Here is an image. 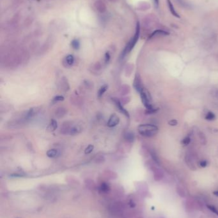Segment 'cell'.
Masks as SVG:
<instances>
[{
    "mask_svg": "<svg viewBox=\"0 0 218 218\" xmlns=\"http://www.w3.org/2000/svg\"><path fill=\"white\" fill-rule=\"evenodd\" d=\"M124 137L125 140H127L128 142H133L134 140H135V135H134V134L131 132H127L125 133Z\"/></svg>",
    "mask_w": 218,
    "mask_h": 218,
    "instance_id": "e0dca14e",
    "label": "cell"
},
{
    "mask_svg": "<svg viewBox=\"0 0 218 218\" xmlns=\"http://www.w3.org/2000/svg\"><path fill=\"white\" fill-rule=\"evenodd\" d=\"M94 146L93 145H89L85 149V153L86 154H89L92 152V151L94 150Z\"/></svg>",
    "mask_w": 218,
    "mask_h": 218,
    "instance_id": "7402d4cb",
    "label": "cell"
},
{
    "mask_svg": "<svg viewBox=\"0 0 218 218\" xmlns=\"http://www.w3.org/2000/svg\"><path fill=\"white\" fill-rule=\"evenodd\" d=\"M108 1H110L111 2H116V1H118V0H108Z\"/></svg>",
    "mask_w": 218,
    "mask_h": 218,
    "instance_id": "1f68e13d",
    "label": "cell"
},
{
    "mask_svg": "<svg viewBox=\"0 0 218 218\" xmlns=\"http://www.w3.org/2000/svg\"><path fill=\"white\" fill-rule=\"evenodd\" d=\"M170 33L167 31H165L164 30H161V29H157L153 31L152 34L150 35L149 38H152L153 37H155V36H166V35H169Z\"/></svg>",
    "mask_w": 218,
    "mask_h": 218,
    "instance_id": "ba28073f",
    "label": "cell"
},
{
    "mask_svg": "<svg viewBox=\"0 0 218 218\" xmlns=\"http://www.w3.org/2000/svg\"><path fill=\"white\" fill-rule=\"evenodd\" d=\"M213 194H214V195H216V197H218V190H217V191H214V192H213Z\"/></svg>",
    "mask_w": 218,
    "mask_h": 218,
    "instance_id": "4dcf8cb0",
    "label": "cell"
},
{
    "mask_svg": "<svg viewBox=\"0 0 218 218\" xmlns=\"http://www.w3.org/2000/svg\"><path fill=\"white\" fill-rule=\"evenodd\" d=\"M190 142H191V138H190L189 136H187V137L184 138L183 140H182V143L184 145H188Z\"/></svg>",
    "mask_w": 218,
    "mask_h": 218,
    "instance_id": "484cf974",
    "label": "cell"
},
{
    "mask_svg": "<svg viewBox=\"0 0 218 218\" xmlns=\"http://www.w3.org/2000/svg\"><path fill=\"white\" fill-rule=\"evenodd\" d=\"M65 61H66V63L69 66H72L74 63V56H72L71 54L67 56V57L65 58Z\"/></svg>",
    "mask_w": 218,
    "mask_h": 218,
    "instance_id": "2e32d148",
    "label": "cell"
},
{
    "mask_svg": "<svg viewBox=\"0 0 218 218\" xmlns=\"http://www.w3.org/2000/svg\"><path fill=\"white\" fill-rule=\"evenodd\" d=\"M177 124H178V122L177 120L175 119H172L168 122V124L170 126H175L177 125Z\"/></svg>",
    "mask_w": 218,
    "mask_h": 218,
    "instance_id": "4316f807",
    "label": "cell"
},
{
    "mask_svg": "<svg viewBox=\"0 0 218 218\" xmlns=\"http://www.w3.org/2000/svg\"><path fill=\"white\" fill-rule=\"evenodd\" d=\"M130 92V88L128 86H124L121 88V94H126Z\"/></svg>",
    "mask_w": 218,
    "mask_h": 218,
    "instance_id": "44dd1931",
    "label": "cell"
},
{
    "mask_svg": "<svg viewBox=\"0 0 218 218\" xmlns=\"http://www.w3.org/2000/svg\"><path fill=\"white\" fill-rule=\"evenodd\" d=\"M71 45L75 50H78L80 47V43L78 40H74L72 41Z\"/></svg>",
    "mask_w": 218,
    "mask_h": 218,
    "instance_id": "ffe728a7",
    "label": "cell"
},
{
    "mask_svg": "<svg viewBox=\"0 0 218 218\" xmlns=\"http://www.w3.org/2000/svg\"><path fill=\"white\" fill-rule=\"evenodd\" d=\"M139 94H140V97L142 103H143L145 107L147 108V110H151V109L153 108L152 104L150 103L151 96L149 92L148 91L147 89H144Z\"/></svg>",
    "mask_w": 218,
    "mask_h": 218,
    "instance_id": "3957f363",
    "label": "cell"
},
{
    "mask_svg": "<svg viewBox=\"0 0 218 218\" xmlns=\"http://www.w3.org/2000/svg\"><path fill=\"white\" fill-rule=\"evenodd\" d=\"M47 156H48L49 158H56L60 155V152L59 150L56 149H49L47 151L46 153Z\"/></svg>",
    "mask_w": 218,
    "mask_h": 218,
    "instance_id": "30bf717a",
    "label": "cell"
},
{
    "mask_svg": "<svg viewBox=\"0 0 218 218\" xmlns=\"http://www.w3.org/2000/svg\"><path fill=\"white\" fill-rule=\"evenodd\" d=\"M108 88V85H103L102 86H101V87L100 88L99 91H98V93H97V95H98V97L99 98H100L102 97L103 96V94H104L106 91H107V89Z\"/></svg>",
    "mask_w": 218,
    "mask_h": 218,
    "instance_id": "9a60e30c",
    "label": "cell"
},
{
    "mask_svg": "<svg viewBox=\"0 0 218 218\" xmlns=\"http://www.w3.org/2000/svg\"><path fill=\"white\" fill-rule=\"evenodd\" d=\"M200 165L201 167H206L207 165V161L206 160H202V161H200Z\"/></svg>",
    "mask_w": 218,
    "mask_h": 218,
    "instance_id": "83f0119b",
    "label": "cell"
},
{
    "mask_svg": "<svg viewBox=\"0 0 218 218\" xmlns=\"http://www.w3.org/2000/svg\"><path fill=\"white\" fill-rule=\"evenodd\" d=\"M214 96L218 100V89H216L214 93Z\"/></svg>",
    "mask_w": 218,
    "mask_h": 218,
    "instance_id": "f1b7e54d",
    "label": "cell"
},
{
    "mask_svg": "<svg viewBox=\"0 0 218 218\" xmlns=\"http://www.w3.org/2000/svg\"><path fill=\"white\" fill-rule=\"evenodd\" d=\"M216 119V116L215 114L212 112H209L207 114H206L205 116V119L207 120V121H213Z\"/></svg>",
    "mask_w": 218,
    "mask_h": 218,
    "instance_id": "d6986e66",
    "label": "cell"
},
{
    "mask_svg": "<svg viewBox=\"0 0 218 218\" xmlns=\"http://www.w3.org/2000/svg\"><path fill=\"white\" fill-rule=\"evenodd\" d=\"M207 208L209 209V210L212 211L215 214H216L218 216V210H217V208L215 207L213 205H207Z\"/></svg>",
    "mask_w": 218,
    "mask_h": 218,
    "instance_id": "603a6c76",
    "label": "cell"
},
{
    "mask_svg": "<svg viewBox=\"0 0 218 218\" xmlns=\"http://www.w3.org/2000/svg\"><path fill=\"white\" fill-rule=\"evenodd\" d=\"M167 3H168V8H169V9H170V12L172 13V14L173 16L176 17L180 18V16H179V15H178V13L177 12H176V10L175 9L174 7H173V5L172 4V1H170V0H167Z\"/></svg>",
    "mask_w": 218,
    "mask_h": 218,
    "instance_id": "7c38bea8",
    "label": "cell"
},
{
    "mask_svg": "<svg viewBox=\"0 0 218 218\" xmlns=\"http://www.w3.org/2000/svg\"><path fill=\"white\" fill-rule=\"evenodd\" d=\"M153 1H154V4H155V7H159V0H153Z\"/></svg>",
    "mask_w": 218,
    "mask_h": 218,
    "instance_id": "f546056e",
    "label": "cell"
},
{
    "mask_svg": "<svg viewBox=\"0 0 218 218\" xmlns=\"http://www.w3.org/2000/svg\"><path fill=\"white\" fill-rule=\"evenodd\" d=\"M38 110L37 108H30V110L28 111V112L26 114V116H25V119L26 120H28L34 116L36 113H37V111Z\"/></svg>",
    "mask_w": 218,
    "mask_h": 218,
    "instance_id": "8fae6325",
    "label": "cell"
},
{
    "mask_svg": "<svg viewBox=\"0 0 218 218\" xmlns=\"http://www.w3.org/2000/svg\"><path fill=\"white\" fill-rule=\"evenodd\" d=\"M67 113V111L65 110V108L63 107H59L57 109V110L55 111V115L57 117H59V118H60V117H63Z\"/></svg>",
    "mask_w": 218,
    "mask_h": 218,
    "instance_id": "4fadbf2b",
    "label": "cell"
},
{
    "mask_svg": "<svg viewBox=\"0 0 218 218\" xmlns=\"http://www.w3.org/2000/svg\"><path fill=\"white\" fill-rule=\"evenodd\" d=\"M198 136H199V138H200V140L201 144H203V145L206 144V143H207V138H206L205 135H204V133L203 132H202V131H200V132L199 133H198Z\"/></svg>",
    "mask_w": 218,
    "mask_h": 218,
    "instance_id": "ac0fdd59",
    "label": "cell"
},
{
    "mask_svg": "<svg viewBox=\"0 0 218 218\" xmlns=\"http://www.w3.org/2000/svg\"><path fill=\"white\" fill-rule=\"evenodd\" d=\"M120 122L119 117L115 114H113L111 115L108 120V126L110 128H113L118 125Z\"/></svg>",
    "mask_w": 218,
    "mask_h": 218,
    "instance_id": "52a82bcc",
    "label": "cell"
},
{
    "mask_svg": "<svg viewBox=\"0 0 218 218\" xmlns=\"http://www.w3.org/2000/svg\"><path fill=\"white\" fill-rule=\"evenodd\" d=\"M64 100V97L62 96H55L54 98L52 100V102L53 103H56L58 102H61Z\"/></svg>",
    "mask_w": 218,
    "mask_h": 218,
    "instance_id": "cb8c5ba5",
    "label": "cell"
},
{
    "mask_svg": "<svg viewBox=\"0 0 218 218\" xmlns=\"http://www.w3.org/2000/svg\"><path fill=\"white\" fill-rule=\"evenodd\" d=\"M94 7L98 12L100 13H104L106 12L107 10V7L104 1H102V0H97L94 3Z\"/></svg>",
    "mask_w": 218,
    "mask_h": 218,
    "instance_id": "8992f818",
    "label": "cell"
},
{
    "mask_svg": "<svg viewBox=\"0 0 218 218\" xmlns=\"http://www.w3.org/2000/svg\"><path fill=\"white\" fill-rule=\"evenodd\" d=\"M81 129L79 126H74L70 127L69 128L67 133L71 135H77V134L78 133H79L81 132Z\"/></svg>",
    "mask_w": 218,
    "mask_h": 218,
    "instance_id": "9c48e42d",
    "label": "cell"
},
{
    "mask_svg": "<svg viewBox=\"0 0 218 218\" xmlns=\"http://www.w3.org/2000/svg\"><path fill=\"white\" fill-rule=\"evenodd\" d=\"M110 59H111V56H110V53H109L108 52H107L105 54V58H104V63H105V64L109 63V62H110Z\"/></svg>",
    "mask_w": 218,
    "mask_h": 218,
    "instance_id": "d4e9b609",
    "label": "cell"
},
{
    "mask_svg": "<svg viewBox=\"0 0 218 218\" xmlns=\"http://www.w3.org/2000/svg\"><path fill=\"white\" fill-rule=\"evenodd\" d=\"M139 35H140V25H139V22H137L136 27L135 34L134 35L133 37L131 38V40L129 41V43L127 44V45L125 46L124 49L123 50L120 55V59H124L125 57V56L132 51L133 49L136 45L137 41H138Z\"/></svg>",
    "mask_w": 218,
    "mask_h": 218,
    "instance_id": "6da1fadb",
    "label": "cell"
},
{
    "mask_svg": "<svg viewBox=\"0 0 218 218\" xmlns=\"http://www.w3.org/2000/svg\"><path fill=\"white\" fill-rule=\"evenodd\" d=\"M112 101L114 102V104H115L116 107H117V108H118V110L122 114H124V115L127 117H129V114L128 111L124 107H123L122 102L120 101L118 98H113Z\"/></svg>",
    "mask_w": 218,
    "mask_h": 218,
    "instance_id": "5b68a950",
    "label": "cell"
},
{
    "mask_svg": "<svg viewBox=\"0 0 218 218\" xmlns=\"http://www.w3.org/2000/svg\"><path fill=\"white\" fill-rule=\"evenodd\" d=\"M138 130L139 133L142 136L145 137H152L157 133L159 129L155 125L144 124L139 125L138 127Z\"/></svg>",
    "mask_w": 218,
    "mask_h": 218,
    "instance_id": "7a4b0ae2",
    "label": "cell"
},
{
    "mask_svg": "<svg viewBox=\"0 0 218 218\" xmlns=\"http://www.w3.org/2000/svg\"><path fill=\"white\" fill-rule=\"evenodd\" d=\"M133 86L139 93H140L145 89L143 87V83H142L141 77L139 74H136L135 75V78L133 82Z\"/></svg>",
    "mask_w": 218,
    "mask_h": 218,
    "instance_id": "277c9868",
    "label": "cell"
},
{
    "mask_svg": "<svg viewBox=\"0 0 218 218\" xmlns=\"http://www.w3.org/2000/svg\"><path fill=\"white\" fill-rule=\"evenodd\" d=\"M58 127V122L56 121L55 119H51V121H50V123L49 124L48 126V129L50 130V131H54L57 130V128Z\"/></svg>",
    "mask_w": 218,
    "mask_h": 218,
    "instance_id": "5bb4252c",
    "label": "cell"
}]
</instances>
